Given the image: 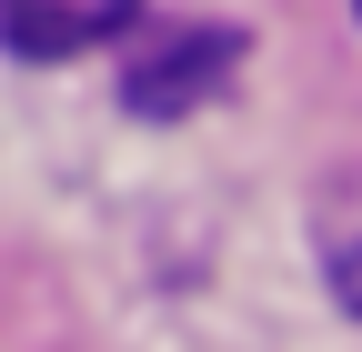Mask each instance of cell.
<instances>
[{
    "label": "cell",
    "instance_id": "cell-1",
    "mask_svg": "<svg viewBox=\"0 0 362 352\" xmlns=\"http://www.w3.org/2000/svg\"><path fill=\"white\" fill-rule=\"evenodd\" d=\"M232 71H242V40H232V30H211V20H171V30H151L141 51H131L121 101H131V111H151V121H171V111L211 101Z\"/></svg>",
    "mask_w": 362,
    "mask_h": 352
},
{
    "label": "cell",
    "instance_id": "cell-2",
    "mask_svg": "<svg viewBox=\"0 0 362 352\" xmlns=\"http://www.w3.org/2000/svg\"><path fill=\"white\" fill-rule=\"evenodd\" d=\"M131 11H141V0H0V40L30 51V61H71L90 40H111Z\"/></svg>",
    "mask_w": 362,
    "mask_h": 352
},
{
    "label": "cell",
    "instance_id": "cell-3",
    "mask_svg": "<svg viewBox=\"0 0 362 352\" xmlns=\"http://www.w3.org/2000/svg\"><path fill=\"white\" fill-rule=\"evenodd\" d=\"M312 252H322V282L342 292V312L362 322V171H332L312 192Z\"/></svg>",
    "mask_w": 362,
    "mask_h": 352
}]
</instances>
